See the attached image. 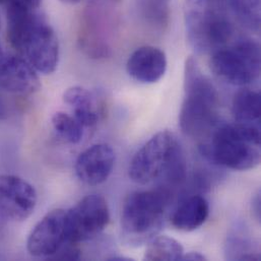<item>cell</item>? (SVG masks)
Returning <instances> with one entry per match:
<instances>
[{"instance_id":"9c48e42d","label":"cell","mask_w":261,"mask_h":261,"mask_svg":"<svg viewBox=\"0 0 261 261\" xmlns=\"http://www.w3.org/2000/svg\"><path fill=\"white\" fill-rule=\"evenodd\" d=\"M33 185L15 175H0V217L13 222L29 219L37 205Z\"/></svg>"},{"instance_id":"9a60e30c","label":"cell","mask_w":261,"mask_h":261,"mask_svg":"<svg viewBox=\"0 0 261 261\" xmlns=\"http://www.w3.org/2000/svg\"><path fill=\"white\" fill-rule=\"evenodd\" d=\"M64 102L73 109V117L83 127H93L99 121V111L92 94L83 87H71L63 95Z\"/></svg>"},{"instance_id":"6da1fadb","label":"cell","mask_w":261,"mask_h":261,"mask_svg":"<svg viewBox=\"0 0 261 261\" xmlns=\"http://www.w3.org/2000/svg\"><path fill=\"white\" fill-rule=\"evenodd\" d=\"M219 95L211 80L201 71L193 57L185 61L184 100L179 114L182 132L190 137H200L218 123Z\"/></svg>"},{"instance_id":"4316f807","label":"cell","mask_w":261,"mask_h":261,"mask_svg":"<svg viewBox=\"0 0 261 261\" xmlns=\"http://www.w3.org/2000/svg\"><path fill=\"white\" fill-rule=\"evenodd\" d=\"M4 57H5V55H4V53H3V51H2V48H1V45H0V64H1V62L3 61Z\"/></svg>"},{"instance_id":"277c9868","label":"cell","mask_w":261,"mask_h":261,"mask_svg":"<svg viewBox=\"0 0 261 261\" xmlns=\"http://www.w3.org/2000/svg\"><path fill=\"white\" fill-rule=\"evenodd\" d=\"M223 0H185L186 34L191 47L199 54H213L228 46L234 27Z\"/></svg>"},{"instance_id":"603a6c76","label":"cell","mask_w":261,"mask_h":261,"mask_svg":"<svg viewBox=\"0 0 261 261\" xmlns=\"http://www.w3.org/2000/svg\"><path fill=\"white\" fill-rule=\"evenodd\" d=\"M181 260L184 261H202L206 260L205 256L202 255L201 253L199 252H188L187 254H183L182 256V259Z\"/></svg>"},{"instance_id":"30bf717a","label":"cell","mask_w":261,"mask_h":261,"mask_svg":"<svg viewBox=\"0 0 261 261\" xmlns=\"http://www.w3.org/2000/svg\"><path fill=\"white\" fill-rule=\"evenodd\" d=\"M65 241V211L57 208L35 226L28 238L27 249L35 257L49 258Z\"/></svg>"},{"instance_id":"2e32d148","label":"cell","mask_w":261,"mask_h":261,"mask_svg":"<svg viewBox=\"0 0 261 261\" xmlns=\"http://www.w3.org/2000/svg\"><path fill=\"white\" fill-rule=\"evenodd\" d=\"M260 94L250 89H242L236 93L232 113L236 123L258 124L260 119Z\"/></svg>"},{"instance_id":"ffe728a7","label":"cell","mask_w":261,"mask_h":261,"mask_svg":"<svg viewBox=\"0 0 261 261\" xmlns=\"http://www.w3.org/2000/svg\"><path fill=\"white\" fill-rule=\"evenodd\" d=\"M52 125L57 135L65 142L75 144L83 139L84 127L74 117L64 112H57L53 115Z\"/></svg>"},{"instance_id":"f546056e","label":"cell","mask_w":261,"mask_h":261,"mask_svg":"<svg viewBox=\"0 0 261 261\" xmlns=\"http://www.w3.org/2000/svg\"><path fill=\"white\" fill-rule=\"evenodd\" d=\"M0 22H1V21H0Z\"/></svg>"},{"instance_id":"44dd1931","label":"cell","mask_w":261,"mask_h":261,"mask_svg":"<svg viewBox=\"0 0 261 261\" xmlns=\"http://www.w3.org/2000/svg\"><path fill=\"white\" fill-rule=\"evenodd\" d=\"M77 244L65 241L60 248L51 255L48 259L54 260H77L81 258V251L76 246Z\"/></svg>"},{"instance_id":"5b68a950","label":"cell","mask_w":261,"mask_h":261,"mask_svg":"<svg viewBox=\"0 0 261 261\" xmlns=\"http://www.w3.org/2000/svg\"><path fill=\"white\" fill-rule=\"evenodd\" d=\"M168 194L161 190L135 191L129 194L121 213V236L130 247H138L158 236L161 232Z\"/></svg>"},{"instance_id":"7a4b0ae2","label":"cell","mask_w":261,"mask_h":261,"mask_svg":"<svg viewBox=\"0 0 261 261\" xmlns=\"http://www.w3.org/2000/svg\"><path fill=\"white\" fill-rule=\"evenodd\" d=\"M201 152L216 165L247 171L260 164V127L258 124H224L216 128Z\"/></svg>"},{"instance_id":"ba28073f","label":"cell","mask_w":261,"mask_h":261,"mask_svg":"<svg viewBox=\"0 0 261 261\" xmlns=\"http://www.w3.org/2000/svg\"><path fill=\"white\" fill-rule=\"evenodd\" d=\"M43 74L55 71L59 60V43L53 28L40 15L23 36L17 50Z\"/></svg>"},{"instance_id":"8fae6325","label":"cell","mask_w":261,"mask_h":261,"mask_svg":"<svg viewBox=\"0 0 261 261\" xmlns=\"http://www.w3.org/2000/svg\"><path fill=\"white\" fill-rule=\"evenodd\" d=\"M115 164V151L106 143H98L84 150L76 159L74 170L85 184L97 186L111 175Z\"/></svg>"},{"instance_id":"d6986e66","label":"cell","mask_w":261,"mask_h":261,"mask_svg":"<svg viewBox=\"0 0 261 261\" xmlns=\"http://www.w3.org/2000/svg\"><path fill=\"white\" fill-rule=\"evenodd\" d=\"M172 0H139V7L144 19L156 29L168 25Z\"/></svg>"},{"instance_id":"ac0fdd59","label":"cell","mask_w":261,"mask_h":261,"mask_svg":"<svg viewBox=\"0 0 261 261\" xmlns=\"http://www.w3.org/2000/svg\"><path fill=\"white\" fill-rule=\"evenodd\" d=\"M261 0H230L237 20L248 31L258 33L261 24Z\"/></svg>"},{"instance_id":"484cf974","label":"cell","mask_w":261,"mask_h":261,"mask_svg":"<svg viewBox=\"0 0 261 261\" xmlns=\"http://www.w3.org/2000/svg\"><path fill=\"white\" fill-rule=\"evenodd\" d=\"M62 3H65V4H77L80 3L82 0H60Z\"/></svg>"},{"instance_id":"83f0119b","label":"cell","mask_w":261,"mask_h":261,"mask_svg":"<svg viewBox=\"0 0 261 261\" xmlns=\"http://www.w3.org/2000/svg\"><path fill=\"white\" fill-rule=\"evenodd\" d=\"M5 2V0H0V3H4Z\"/></svg>"},{"instance_id":"f1b7e54d","label":"cell","mask_w":261,"mask_h":261,"mask_svg":"<svg viewBox=\"0 0 261 261\" xmlns=\"http://www.w3.org/2000/svg\"><path fill=\"white\" fill-rule=\"evenodd\" d=\"M223 1H226V0H223Z\"/></svg>"},{"instance_id":"cb8c5ba5","label":"cell","mask_w":261,"mask_h":261,"mask_svg":"<svg viewBox=\"0 0 261 261\" xmlns=\"http://www.w3.org/2000/svg\"><path fill=\"white\" fill-rule=\"evenodd\" d=\"M8 116V105L0 91V120L5 119Z\"/></svg>"},{"instance_id":"52a82bcc","label":"cell","mask_w":261,"mask_h":261,"mask_svg":"<svg viewBox=\"0 0 261 261\" xmlns=\"http://www.w3.org/2000/svg\"><path fill=\"white\" fill-rule=\"evenodd\" d=\"M110 223V210L106 199L90 194L65 212L66 241L79 244L99 236Z\"/></svg>"},{"instance_id":"8992f818","label":"cell","mask_w":261,"mask_h":261,"mask_svg":"<svg viewBox=\"0 0 261 261\" xmlns=\"http://www.w3.org/2000/svg\"><path fill=\"white\" fill-rule=\"evenodd\" d=\"M260 46L250 38L239 39L212 54L210 65L214 73L234 86H246L260 74Z\"/></svg>"},{"instance_id":"3957f363","label":"cell","mask_w":261,"mask_h":261,"mask_svg":"<svg viewBox=\"0 0 261 261\" xmlns=\"http://www.w3.org/2000/svg\"><path fill=\"white\" fill-rule=\"evenodd\" d=\"M129 178L144 185L165 176L170 182H179L185 175V160L176 135L169 130L154 134L132 158Z\"/></svg>"},{"instance_id":"4fadbf2b","label":"cell","mask_w":261,"mask_h":261,"mask_svg":"<svg viewBox=\"0 0 261 261\" xmlns=\"http://www.w3.org/2000/svg\"><path fill=\"white\" fill-rule=\"evenodd\" d=\"M167 65V56L164 51L153 46H142L129 56L126 70L136 82L149 85L164 76Z\"/></svg>"},{"instance_id":"d4e9b609","label":"cell","mask_w":261,"mask_h":261,"mask_svg":"<svg viewBox=\"0 0 261 261\" xmlns=\"http://www.w3.org/2000/svg\"><path fill=\"white\" fill-rule=\"evenodd\" d=\"M253 211L256 214L257 219L260 218V197L256 196V198L253 201Z\"/></svg>"},{"instance_id":"7402d4cb","label":"cell","mask_w":261,"mask_h":261,"mask_svg":"<svg viewBox=\"0 0 261 261\" xmlns=\"http://www.w3.org/2000/svg\"><path fill=\"white\" fill-rule=\"evenodd\" d=\"M6 3H13L17 5H21L31 9L39 8L42 0H5Z\"/></svg>"},{"instance_id":"5bb4252c","label":"cell","mask_w":261,"mask_h":261,"mask_svg":"<svg viewBox=\"0 0 261 261\" xmlns=\"http://www.w3.org/2000/svg\"><path fill=\"white\" fill-rule=\"evenodd\" d=\"M208 215V201L203 196L192 195L178 205L171 218V223L179 231L192 232L205 223Z\"/></svg>"},{"instance_id":"e0dca14e","label":"cell","mask_w":261,"mask_h":261,"mask_svg":"<svg viewBox=\"0 0 261 261\" xmlns=\"http://www.w3.org/2000/svg\"><path fill=\"white\" fill-rule=\"evenodd\" d=\"M183 254V246L177 240L167 236H155L148 242L144 253V259L149 261L181 260Z\"/></svg>"},{"instance_id":"7c38bea8","label":"cell","mask_w":261,"mask_h":261,"mask_svg":"<svg viewBox=\"0 0 261 261\" xmlns=\"http://www.w3.org/2000/svg\"><path fill=\"white\" fill-rule=\"evenodd\" d=\"M40 80L27 59L5 56L0 64V90L29 96L39 91Z\"/></svg>"}]
</instances>
